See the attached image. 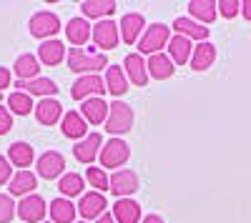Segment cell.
I'll return each instance as SVG.
<instances>
[{
	"mask_svg": "<svg viewBox=\"0 0 251 223\" xmlns=\"http://www.w3.org/2000/svg\"><path fill=\"white\" fill-rule=\"evenodd\" d=\"M128 158H131V146L126 143L123 138H111L108 143H103L100 156H98L103 171L106 168H118L121 171V166L128 163Z\"/></svg>",
	"mask_w": 251,
	"mask_h": 223,
	"instance_id": "277c9868",
	"label": "cell"
},
{
	"mask_svg": "<svg viewBox=\"0 0 251 223\" xmlns=\"http://www.w3.org/2000/svg\"><path fill=\"white\" fill-rule=\"evenodd\" d=\"M15 78L20 80H33V78H40V60L30 53H23V55H18L15 58Z\"/></svg>",
	"mask_w": 251,
	"mask_h": 223,
	"instance_id": "4dcf8cb0",
	"label": "cell"
},
{
	"mask_svg": "<svg viewBox=\"0 0 251 223\" xmlns=\"http://www.w3.org/2000/svg\"><path fill=\"white\" fill-rule=\"evenodd\" d=\"M60 131L66 138L71 140H83L88 135V123H86V118L80 115V111H68V113H63V120H60Z\"/></svg>",
	"mask_w": 251,
	"mask_h": 223,
	"instance_id": "9a60e30c",
	"label": "cell"
},
{
	"mask_svg": "<svg viewBox=\"0 0 251 223\" xmlns=\"http://www.w3.org/2000/svg\"><path fill=\"white\" fill-rule=\"evenodd\" d=\"M216 5H219V13L224 18H236L241 13V3H239V0H219Z\"/></svg>",
	"mask_w": 251,
	"mask_h": 223,
	"instance_id": "8d00e7d4",
	"label": "cell"
},
{
	"mask_svg": "<svg viewBox=\"0 0 251 223\" xmlns=\"http://www.w3.org/2000/svg\"><path fill=\"white\" fill-rule=\"evenodd\" d=\"M63 30H66V38H68V43L73 48H83L91 40V35H93V28L88 25L86 18H71L68 25Z\"/></svg>",
	"mask_w": 251,
	"mask_h": 223,
	"instance_id": "2e32d148",
	"label": "cell"
},
{
	"mask_svg": "<svg viewBox=\"0 0 251 223\" xmlns=\"http://www.w3.org/2000/svg\"><path fill=\"white\" fill-rule=\"evenodd\" d=\"M10 128H13V113L5 106H0V135H5Z\"/></svg>",
	"mask_w": 251,
	"mask_h": 223,
	"instance_id": "f35d334b",
	"label": "cell"
},
{
	"mask_svg": "<svg viewBox=\"0 0 251 223\" xmlns=\"http://www.w3.org/2000/svg\"><path fill=\"white\" fill-rule=\"evenodd\" d=\"M103 80H106V90L113 95V100L128 93V78L123 73V66H108Z\"/></svg>",
	"mask_w": 251,
	"mask_h": 223,
	"instance_id": "603a6c76",
	"label": "cell"
},
{
	"mask_svg": "<svg viewBox=\"0 0 251 223\" xmlns=\"http://www.w3.org/2000/svg\"><path fill=\"white\" fill-rule=\"evenodd\" d=\"M78 213L86 218V221H98L103 213H106V208H108V201H106V196L103 193H98V191H88V193H83L80 196V201H78Z\"/></svg>",
	"mask_w": 251,
	"mask_h": 223,
	"instance_id": "30bf717a",
	"label": "cell"
},
{
	"mask_svg": "<svg viewBox=\"0 0 251 223\" xmlns=\"http://www.w3.org/2000/svg\"><path fill=\"white\" fill-rule=\"evenodd\" d=\"M35 173L40 178H46V180L60 178L63 173H66V158H63V153H58V151L40 153L38 160H35Z\"/></svg>",
	"mask_w": 251,
	"mask_h": 223,
	"instance_id": "8992f818",
	"label": "cell"
},
{
	"mask_svg": "<svg viewBox=\"0 0 251 223\" xmlns=\"http://www.w3.org/2000/svg\"><path fill=\"white\" fill-rule=\"evenodd\" d=\"M113 218L116 223H141V206L133 198H118L113 206Z\"/></svg>",
	"mask_w": 251,
	"mask_h": 223,
	"instance_id": "4316f807",
	"label": "cell"
},
{
	"mask_svg": "<svg viewBox=\"0 0 251 223\" xmlns=\"http://www.w3.org/2000/svg\"><path fill=\"white\" fill-rule=\"evenodd\" d=\"M35 188H38V178H35L33 171H18V173L10 178V183H8L10 196H20V198L30 196Z\"/></svg>",
	"mask_w": 251,
	"mask_h": 223,
	"instance_id": "d4e9b609",
	"label": "cell"
},
{
	"mask_svg": "<svg viewBox=\"0 0 251 223\" xmlns=\"http://www.w3.org/2000/svg\"><path fill=\"white\" fill-rule=\"evenodd\" d=\"M35 120L40 126H55L63 120V106L55 98H43L35 106Z\"/></svg>",
	"mask_w": 251,
	"mask_h": 223,
	"instance_id": "ac0fdd59",
	"label": "cell"
},
{
	"mask_svg": "<svg viewBox=\"0 0 251 223\" xmlns=\"http://www.w3.org/2000/svg\"><path fill=\"white\" fill-rule=\"evenodd\" d=\"M91 38H93V43H96L98 48H103V53H106V50H113V48L118 45L121 30H118V25L113 23V20H98Z\"/></svg>",
	"mask_w": 251,
	"mask_h": 223,
	"instance_id": "7c38bea8",
	"label": "cell"
},
{
	"mask_svg": "<svg viewBox=\"0 0 251 223\" xmlns=\"http://www.w3.org/2000/svg\"><path fill=\"white\" fill-rule=\"evenodd\" d=\"M100 148H103V138L100 133H88L83 140H78V143L73 146V156L78 163H93L96 156H100Z\"/></svg>",
	"mask_w": 251,
	"mask_h": 223,
	"instance_id": "5bb4252c",
	"label": "cell"
},
{
	"mask_svg": "<svg viewBox=\"0 0 251 223\" xmlns=\"http://www.w3.org/2000/svg\"><path fill=\"white\" fill-rule=\"evenodd\" d=\"M146 68H149V75H151L153 80H169V78L174 75V70H176L174 60L166 55V53H156V55H151V58H149V63H146Z\"/></svg>",
	"mask_w": 251,
	"mask_h": 223,
	"instance_id": "83f0119b",
	"label": "cell"
},
{
	"mask_svg": "<svg viewBox=\"0 0 251 223\" xmlns=\"http://www.w3.org/2000/svg\"><path fill=\"white\" fill-rule=\"evenodd\" d=\"M241 15L246 20H251V0H244V3H241Z\"/></svg>",
	"mask_w": 251,
	"mask_h": 223,
	"instance_id": "60d3db41",
	"label": "cell"
},
{
	"mask_svg": "<svg viewBox=\"0 0 251 223\" xmlns=\"http://www.w3.org/2000/svg\"><path fill=\"white\" fill-rule=\"evenodd\" d=\"M96 223H116V218H113V213H103Z\"/></svg>",
	"mask_w": 251,
	"mask_h": 223,
	"instance_id": "7bdbcfd3",
	"label": "cell"
},
{
	"mask_svg": "<svg viewBox=\"0 0 251 223\" xmlns=\"http://www.w3.org/2000/svg\"><path fill=\"white\" fill-rule=\"evenodd\" d=\"M75 203H71L68 198H55L48 208L53 223H75Z\"/></svg>",
	"mask_w": 251,
	"mask_h": 223,
	"instance_id": "1f68e13d",
	"label": "cell"
},
{
	"mask_svg": "<svg viewBox=\"0 0 251 223\" xmlns=\"http://www.w3.org/2000/svg\"><path fill=\"white\" fill-rule=\"evenodd\" d=\"M188 13H191V20H196L201 25H208L216 20L219 5H216V0H191L188 3Z\"/></svg>",
	"mask_w": 251,
	"mask_h": 223,
	"instance_id": "cb8c5ba5",
	"label": "cell"
},
{
	"mask_svg": "<svg viewBox=\"0 0 251 223\" xmlns=\"http://www.w3.org/2000/svg\"><path fill=\"white\" fill-rule=\"evenodd\" d=\"M30 35L33 38H40V40H50L58 30H60V18L50 10H38L33 18H30Z\"/></svg>",
	"mask_w": 251,
	"mask_h": 223,
	"instance_id": "5b68a950",
	"label": "cell"
},
{
	"mask_svg": "<svg viewBox=\"0 0 251 223\" xmlns=\"http://www.w3.org/2000/svg\"><path fill=\"white\" fill-rule=\"evenodd\" d=\"M0 100H3V93H0Z\"/></svg>",
	"mask_w": 251,
	"mask_h": 223,
	"instance_id": "ee69618b",
	"label": "cell"
},
{
	"mask_svg": "<svg viewBox=\"0 0 251 223\" xmlns=\"http://www.w3.org/2000/svg\"><path fill=\"white\" fill-rule=\"evenodd\" d=\"M10 178H13V166H10V160H8V156H0V186L10 183Z\"/></svg>",
	"mask_w": 251,
	"mask_h": 223,
	"instance_id": "74e56055",
	"label": "cell"
},
{
	"mask_svg": "<svg viewBox=\"0 0 251 223\" xmlns=\"http://www.w3.org/2000/svg\"><path fill=\"white\" fill-rule=\"evenodd\" d=\"M174 30H176V35L196 40V43H206L208 40V28L196 23V20H191V18H176L174 20Z\"/></svg>",
	"mask_w": 251,
	"mask_h": 223,
	"instance_id": "44dd1931",
	"label": "cell"
},
{
	"mask_svg": "<svg viewBox=\"0 0 251 223\" xmlns=\"http://www.w3.org/2000/svg\"><path fill=\"white\" fill-rule=\"evenodd\" d=\"M83 188H86V178L75 171H68L58 178V191L63 193V198H75L83 196Z\"/></svg>",
	"mask_w": 251,
	"mask_h": 223,
	"instance_id": "f546056e",
	"label": "cell"
},
{
	"mask_svg": "<svg viewBox=\"0 0 251 223\" xmlns=\"http://www.w3.org/2000/svg\"><path fill=\"white\" fill-rule=\"evenodd\" d=\"M86 180L91 183V188L93 191H98V193H103V191H108V180H111V176L103 171V168H88L86 171Z\"/></svg>",
	"mask_w": 251,
	"mask_h": 223,
	"instance_id": "e575fe53",
	"label": "cell"
},
{
	"mask_svg": "<svg viewBox=\"0 0 251 223\" xmlns=\"http://www.w3.org/2000/svg\"><path fill=\"white\" fill-rule=\"evenodd\" d=\"M66 55H68V48L63 45L58 38L43 40V43H40V48H38V60H40L43 66H48V68H55Z\"/></svg>",
	"mask_w": 251,
	"mask_h": 223,
	"instance_id": "e0dca14e",
	"label": "cell"
},
{
	"mask_svg": "<svg viewBox=\"0 0 251 223\" xmlns=\"http://www.w3.org/2000/svg\"><path fill=\"white\" fill-rule=\"evenodd\" d=\"M10 80H13V70L5 68V66H0V93L10 86Z\"/></svg>",
	"mask_w": 251,
	"mask_h": 223,
	"instance_id": "ab89813d",
	"label": "cell"
},
{
	"mask_svg": "<svg viewBox=\"0 0 251 223\" xmlns=\"http://www.w3.org/2000/svg\"><path fill=\"white\" fill-rule=\"evenodd\" d=\"M33 95H28V93H23V90H15V93H10L8 95V111L13 113V115H28V113H33Z\"/></svg>",
	"mask_w": 251,
	"mask_h": 223,
	"instance_id": "836d02e7",
	"label": "cell"
},
{
	"mask_svg": "<svg viewBox=\"0 0 251 223\" xmlns=\"http://www.w3.org/2000/svg\"><path fill=\"white\" fill-rule=\"evenodd\" d=\"M191 55H194V43L183 35H171L169 40V58L174 60V66H186L191 63Z\"/></svg>",
	"mask_w": 251,
	"mask_h": 223,
	"instance_id": "7402d4cb",
	"label": "cell"
},
{
	"mask_svg": "<svg viewBox=\"0 0 251 223\" xmlns=\"http://www.w3.org/2000/svg\"><path fill=\"white\" fill-rule=\"evenodd\" d=\"M118 30H121V40L126 45H136L146 30V18L141 13H126L118 23Z\"/></svg>",
	"mask_w": 251,
	"mask_h": 223,
	"instance_id": "9c48e42d",
	"label": "cell"
},
{
	"mask_svg": "<svg viewBox=\"0 0 251 223\" xmlns=\"http://www.w3.org/2000/svg\"><path fill=\"white\" fill-rule=\"evenodd\" d=\"M169 40H171V28L163 25V23H153V25H146L141 40L136 43L138 55H156L163 48H169Z\"/></svg>",
	"mask_w": 251,
	"mask_h": 223,
	"instance_id": "7a4b0ae2",
	"label": "cell"
},
{
	"mask_svg": "<svg viewBox=\"0 0 251 223\" xmlns=\"http://www.w3.org/2000/svg\"><path fill=\"white\" fill-rule=\"evenodd\" d=\"M78 223H86V221H78Z\"/></svg>",
	"mask_w": 251,
	"mask_h": 223,
	"instance_id": "f6af8a7d",
	"label": "cell"
},
{
	"mask_svg": "<svg viewBox=\"0 0 251 223\" xmlns=\"http://www.w3.org/2000/svg\"><path fill=\"white\" fill-rule=\"evenodd\" d=\"M141 223H166V221H163L161 216H156V213H151V216H146V218H143Z\"/></svg>",
	"mask_w": 251,
	"mask_h": 223,
	"instance_id": "b9f144b4",
	"label": "cell"
},
{
	"mask_svg": "<svg viewBox=\"0 0 251 223\" xmlns=\"http://www.w3.org/2000/svg\"><path fill=\"white\" fill-rule=\"evenodd\" d=\"M48 208H46V201L40 198L38 193L25 196L23 201L18 203V216L23 218V223H43Z\"/></svg>",
	"mask_w": 251,
	"mask_h": 223,
	"instance_id": "8fae6325",
	"label": "cell"
},
{
	"mask_svg": "<svg viewBox=\"0 0 251 223\" xmlns=\"http://www.w3.org/2000/svg\"><path fill=\"white\" fill-rule=\"evenodd\" d=\"M15 88H23V93L38 95L40 100H43V98H50V95L58 93V86L53 83L50 78H43V75H40V78H33V80H20Z\"/></svg>",
	"mask_w": 251,
	"mask_h": 223,
	"instance_id": "484cf974",
	"label": "cell"
},
{
	"mask_svg": "<svg viewBox=\"0 0 251 223\" xmlns=\"http://www.w3.org/2000/svg\"><path fill=\"white\" fill-rule=\"evenodd\" d=\"M68 68L80 78V75H98V70L108 68V55L106 53H96V50H86V48H68Z\"/></svg>",
	"mask_w": 251,
	"mask_h": 223,
	"instance_id": "6da1fadb",
	"label": "cell"
},
{
	"mask_svg": "<svg viewBox=\"0 0 251 223\" xmlns=\"http://www.w3.org/2000/svg\"><path fill=\"white\" fill-rule=\"evenodd\" d=\"M80 10L86 18L108 20V15L116 10V0H86V3H80Z\"/></svg>",
	"mask_w": 251,
	"mask_h": 223,
	"instance_id": "d6a6232c",
	"label": "cell"
},
{
	"mask_svg": "<svg viewBox=\"0 0 251 223\" xmlns=\"http://www.w3.org/2000/svg\"><path fill=\"white\" fill-rule=\"evenodd\" d=\"M8 160H10V166H15L20 171H28L35 160V151H33L30 143H25V140H15L8 148Z\"/></svg>",
	"mask_w": 251,
	"mask_h": 223,
	"instance_id": "d6986e66",
	"label": "cell"
},
{
	"mask_svg": "<svg viewBox=\"0 0 251 223\" xmlns=\"http://www.w3.org/2000/svg\"><path fill=\"white\" fill-rule=\"evenodd\" d=\"M123 73H126V78H128V83H133V86H138V88H143L146 83H149V68H146V60L138 55V53H128L123 58Z\"/></svg>",
	"mask_w": 251,
	"mask_h": 223,
	"instance_id": "4fadbf2b",
	"label": "cell"
},
{
	"mask_svg": "<svg viewBox=\"0 0 251 223\" xmlns=\"http://www.w3.org/2000/svg\"><path fill=\"white\" fill-rule=\"evenodd\" d=\"M106 93V80L100 75H80L71 88L73 100H88V98H100Z\"/></svg>",
	"mask_w": 251,
	"mask_h": 223,
	"instance_id": "52a82bcc",
	"label": "cell"
},
{
	"mask_svg": "<svg viewBox=\"0 0 251 223\" xmlns=\"http://www.w3.org/2000/svg\"><path fill=\"white\" fill-rule=\"evenodd\" d=\"M108 191H111L113 196H118V198L133 196V193L138 191V176H136V171H131V168L116 171V173L111 176V180H108Z\"/></svg>",
	"mask_w": 251,
	"mask_h": 223,
	"instance_id": "ba28073f",
	"label": "cell"
},
{
	"mask_svg": "<svg viewBox=\"0 0 251 223\" xmlns=\"http://www.w3.org/2000/svg\"><path fill=\"white\" fill-rule=\"evenodd\" d=\"M15 211H18V206H15L13 196L10 193H0V223H10Z\"/></svg>",
	"mask_w": 251,
	"mask_h": 223,
	"instance_id": "d590c367",
	"label": "cell"
},
{
	"mask_svg": "<svg viewBox=\"0 0 251 223\" xmlns=\"http://www.w3.org/2000/svg\"><path fill=\"white\" fill-rule=\"evenodd\" d=\"M216 63V45L214 43H196V48H194V55H191V68L194 70H208Z\"/></svg>",
	"mask_w": 251,
	"mask_h": 223,
	"instance_id": "f1b7e54d",
	"label": "cell"
},
{
	"mask_svg": "<svg viewBox=\"0 0 251 223\" xmlns=\"http://www.w3.org/2000/svg\"><path fill=\"white\" fill-rule=\"evenodd\" d=\"M80 115L86 118L88 126H100V123H106V118H108V103L103 98H88V100H83V106H80Z\"/></svg>",
	"mask_w": 251,
	"mask_h": 223,
	"instance_id": "ffe728a7",
	"label": "cell"
},
{
	"mask_svg": "<svg viewBox=\"0 0 251 223\" xmlns=\"http://www.w3.org/2000/svg\"><path fill=\"white\" fill-rule=\"evenodd\" d=\"M133 120H136V113L133 108L126 103V100H113L108 106V118H106V131L113 133L116 138L128 133L133 128Z\"/></svg>",
	"mask_w": 251,
	"mask_h": 223,
	"instance_id": "3957f363",
	"label": "cell"
}]
</instances>
